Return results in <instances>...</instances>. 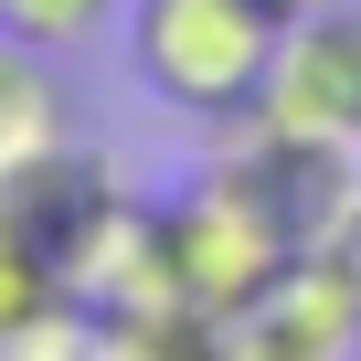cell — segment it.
Returning a JSON list of instances; mask_svg holds the SVG:
<instances>
[{
	"label": "cell",
	"mask_w": 361,
	"mask_h": 361,
	"mask_svg": "<svg viewBox=\"0 0 361 361\" xmlns=\"http://www.w3.org/2000/svg\"><path fill=\"white\" fill-rule=\"evenodd\" d=\"M287 22L266 0H128V64L138 85L192 128H255L276 85Z\"/></svg>",
	"instance_id": "6da1fadb"
},
{
	"label": "cell",
	"mask_w": 361,
	"mask_h": 361,
	"mask_svg": "<svg viewBox=\"0 0 361 361\" xmlns=\"http://www.w3.org/2000/svg\"><path fill=\"white\" fill-rule=\"evenodd\" d=\"M255 128L266 138H308V149H361V0L287 32Z\"/></svg>",
	"instance_id": "7a4b0ae2"
},
{
	"label": "cell",
	"mask_w": 361,
	"mask_h": 361,
	"mask_svg": "<svg viewBox=\"0 0 361 361\" xmlns=\"http://www.w3.org/2000/svg\"><path fill=\"white\" fill-rule=\"evenodd\" d=\"M54 149H64V85L43 75L32 43L0 32V192H11L22 170H43Z\"/></svg>",
	"instance_id": "3957f363"
},
{
	"label": "cell",
	"mask_w": 361,
	"mask_h": 361,
	"mask_svg": "<svg viewBox=\"0 0 361 361\" xmlns=\"http://www.w3.org/2000/svg\"><path fill=\"white\" fill-rule=\"evenodd\" d=\"M117 11H128V0H0V32L32 43V54H75V43H96Z\"/></svg>",
	"instance_id": "277c9868"
},
{
	"label": "cell",
	"mask_w": 361,
	"mask_h": 361,
	"mask_svg": "<svg viewBox=\"0 0 361 361\" xmlns=\"http://www.w3.org/2000/svg\"><path fill=\"white\" fill-rule=\"evenodd\" d=\"M266 11H276V22L298 32V22H329V11H350V0H266Z\"/></svg>",
	"instance_id": "5b68a950"
}]
</instances>
